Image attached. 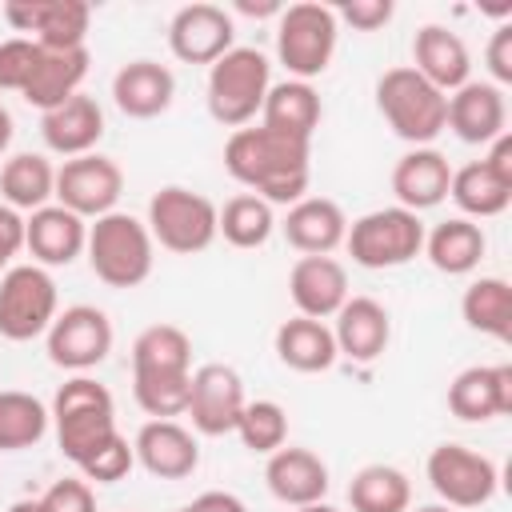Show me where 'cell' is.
Masks as SVG:
<instances>
[{
    "instance_id": "42",
    "label": "cell",
    "mask_w": 512,
    "mask_h": 512,
    "mask_svg": "<svg viewBox=\"0 0 512 512\" xmlns=\"http://www.w3.org/2000/svg\"><path fill=\"white\" fill-rule=\"evenodd\" d=\"M40 44L32 36H8L0 40V92H24L32 68H36Z\"/></svg>"
},
{
    "instance_id": "52",
    "label": "cell",
    "mask_w": 512,
    "mask_h": 512,
    "mask_svg": "<svg viewBox=\"0 0 512 512\" xmlns=\"http://www.w3.org/2000/svg\"><path fill=\"white\" fill-rule=\"evenodd\" d=\"M292 512H336V508L324 504V500H316V504H304V508H292Z\"/></svg>"
},
{
    "instance_id": "12",
    "label": "cell",
    "mask_w": 512,
    "mask_h": 512,
    "mask_svg": "<svg viewBox=\"0 0 512 512\" xmlns=\"http://www.w3.org/2000/svg\"><path fill=\"white\" fill-rule=\"evenodd\" d=\"M124 196V168L112 156L88 152L76 160H64L56 168V204L76 212L80 220H100L108 212H116Z\"/></svg>"
},
{
    "instance_id": "2",
    "label": "cell",
    "mask_w": 512,
    "mask_h": 512,
    "mask_svg": "<svg viewBox=\"0 0 512 512\" xmlns=\"http://www.w3.org/2000/svg\"><path fill=\"white\" fill-rule=\"evenodd\" d=\"M84 256H88V268L100 284L140 288L152 276L156 244H152V232L144 220H136L132 212H108V216L88 224Z\"/></svg>"
},
{
    "instance_id": "34",
    "label": "cell",
    "mask_w": 512,
    "mask_h": 512,
    "mask_svg": "<svg viewBox=\"0 0 512 512\" xmlns=\"http://www.w3.org/2000/svg\"><path fill=\"white\" fill-rule=\"evenodd\" d=\"M448 196L456 200V208L468 216V220H488V216H500L508 204H512V184H504L484 160H472L464 168H452V184H448Z\"/></svg>"
},
{
    "instance_id": "21",
    "label": "cell",
    "mask_w": 512,
    "mask_h": 512,
    "mask_svg": "<svg viewBox=\"0 0 512 512\" xmlns=\"http://www.w3.org/2000/svg\"><path fill=\"white\" fill-rule=\"evenodd\" d=\"M412 68L444 96L472 80V52L460 32L444 24H420L412 36Z\"/></svg>"
},
{
    "instance_id": "41",
    "label": "cell",
    "mask_w": 512,
    "mask_h": 512,
    "mask_svg": "<svg viewBox=\"0 0 512 512\" xmlns=\"http://www.w3.org/2000/svg\"><path fill=\"white\" fill-rule=\"evenodd\" d=\"M132 468H136V452H132V444L116 432V436H108L76 472H80L88 484H116V480H124Z\"/></svg>"
},
{
    "instance_id": "1",
    "label": "cell",
    "mask_w": 512,
    "mask_h": 512,
    "mask_svg": "<svg viewBox=\"0 0 512 512\" xmlns=\"http://www.w3.org/2000/svg\"><path fill=\"white\" fill-rule=\"evenodd\" d=\"M224 172L272 208L304 200L312 180V144L280 136L264 124H244L224 140Z\"/></svg>"
},
{
    "instance_id": "10",
    "label": "cell",
    "mask_w": 512,
    "mask_h": 512,
    "mask_svg": "<svg viewBox=\"0 0 512 512\" xmlns=\"http://www.w3.org/2000/svg\"><path fill=\"white\" fill-rule=\"evenodd\" d=\"M60 312L56 280L40 264H12L0 276V336L12 344L36 340Z\"/></svg>"
},
{
    "instance_id": "17",
    "label": "cell",
    "mask_w": 512,
    "mask_h": 512,
    "mask_svg": "<svg viewBox=\"0 0 512 512\" xmlns=\"http://www.w3.org/2000/svg\"><path fill=\"white\" fill-rule=\"evenodd\" d=\"M136 464L156 476V480H184L200 468V444L196 432L184 428L180 420H148L140 424L136 440H132Z\"/></svg>"
},
{
    "instance_id": "37",
    "label": "cell",
    "mask_w": 512,
    "mask_h": 512,
    "mask_svg": "<svg viewBox=\"0 0 512 512\" xmlns=\"http://www.w3.org/2000/svg\"><path fill=\"white\" fill-rule=\"evenodd\" d=\"M352 512H408L412 484L396 464H364L348 484Z\"/></svg>"
},
{
    "instance_id": "9",
    "label": "cell",
    "mask_w": 512,
    "mask_h": 512,
    "mask_svg": "<svg viewBox=\"0 0 512 512\" xmlns=\"http://www.w3.org/2000/svg\"><path fill=\"white\" fill-rule=\"evenodd\" d=\"M424 476H428L432 492L440 496V504H448L456 512L460 508H484L500 488L496 460L468 448V444H456V440H444L428 452Z\"/></svg>"
},
{
    "instance_id": "53",
    "label": "cell",
    "mask_w": 512,
    "mask_h": 512,
    "mask_svg": "<svg viewBox=\"0 0 512 512\" xmlns=\"http://www.w3.org/2000/svg\"><path fill=\"white\" fill-rule=\"evenodd\" d=\"M416 512H456V508H448V504H424V508H416Z\"/></svg>"
},
{
    "instance_id": "24",
    "label": "cell",
    "mask_w": 512,
    "mask_h": 512,
    "mask_svg": "<svg viewBox=\"0 0 512 512\" xmlns=\"http://www.w3.org/2000/svg\"><path fill=\"white\" fill-rule=\"evenodd\" d=\"M452 164L440 148H408L392 168V196L408 212H428L448 200Z\"/></svg>"
},
{
    "instance_id": "7",
    "label": "cell",
    "mask_w": 512,
    "mask_h": 512,
    "mask_svg": "<svg viewBox=\"0 0 512 512\" xmlns=\"http://www.w3.org/2000/svg\"><path fill=\"white\" fill-rule=\"evenodd\" d=\"M344 248L352 256V264H360L368 272L400 268L424 252V220L400 204L372 208L348 224Z\"/></svg>"
},
{
    "instance_id": "11",
    "label": "cell",
    "mask_w": 512,
    "mask_h": 512,
    "mask_svg": "<svg viewBox=\"0 0 512 512\" xmlns=\"http://www.w3.org/2000/svg\"><path fill=\"white\" fill-rule=\"evenodd\" d=\"M44 348L56 368H64L72 376H88L112 352V320L96 304H72L64 312H56L52 328L44 332Z\"/></svg>"
},
{
    "instance_id": "44",
    "label": "cell",
    "mask_w": 512,
    "mask_h": 512,
    "mask_svg": "<svg viewBox=\"0 0 512 512\" xmlns=\"http://www.w3.org/2000/svg\"><path fill=\"white\" fill-rule=\"evenodd\" d=\"M332 12H336V20L352 24L356 32H376V28H384L392 20L396 8H392V0H344Z\"/></svg>"
},
{
    "instance_id": "19",
    "label": "cell",
    "mask_w": 512,
    "mask_h": 512,
    "mask_svg": "<svg viewBox=\"0 0 512 512\" xmlns=\"http://www.w3.org/2000/svg\"><path fill=\"white\" fill-rule=\"evenodd\" d=\"M84 240H88V220L60 208L56 200L24 216V248L40 268H68L76 256H84Z\"/></svg>"
},
{
    "instance_id": "36",
    "label": "cell",
    "mask_w": 512,
    "mask_h": 512,
    "mask_svg": "<svg viewBox=\"0 0 512 512\" xmlns=\"http://www.w3.org/2000/svg\"><path fill=\"white\" fill-rule=\"evenodd\" d=\"M192 372V336L180 324H148L132 340V376Z\"/></svg>"
},
{
    "instance_id": "29",
    "label": "cell",
    "mask_w": 512,
    "mask_h": 512,
    "mask_svg": "<svg viewBox=\"0 0 512 512\" xmlns=\"http://www.w3.org/2000/svg\"><path fill=\"white\" fill-rule=\"evenodd\" d=\"M272 348H276V360H280L284 368L304 372V376L328 372V368L340 360L332 328H328L324 320H312V316H292V320H284V324L276 328V336H272Z\"/></svg>"
},
{
    "instance_id": "30",
    "label": "cell",
    "mask_w": 512,
    "mask_h": 512,
    "mask_svg": "<svg viewBox=\"0 0 512 512\" xmlns=\"http://www.w3.org/2000/svg\"><path fill=\"white\" fill-rule=\"evenodd\" d=\"M320 116H324V104H320V92L308 80L272 84L268 96H264V108H260V124L264 128H272L280 136L308 140V144H312V132L320 128Z\"/></svg>"
},
{
    "instance_id": "27",
    "label": "cell",
    "mask_w": 512,
    "mask_h": 512,
    "mask_svg": "<svg viewBox=\"0 0 512 512\" xmlns=\"http://www.w3.org/2000/svg\"><path fill=\"white\" fill-rule=\"evenodd\" d=\"M40 136L48 144V152L64 156V160H76V156H88L96 152L100 136H104V108L76 92L72 100L56 104L52 112H40Z\"/></svg>"
},
{
    "instance_id": "14",
    "label": "cell",
    "mask_w": 512,
    "mask_h": 512,
    "mask_svg": "<svg viewBox=\"0 0 512 512\" xmlns=\"http://www.w3.org/2000/svg\"><path fill=\"white\" fill-rule=\"evenodd\" d=\"M4 20L16 32H32L40 48L68 52V48H88V28H92V4L84 0H8Z\"/></svg>"
},
{
    "instance_id": "23",
    "label": "cell",
    "mask_w": 512,
    "mask_h": 512,
    "mask_svg": "<svg viewBox=\"0 0 512 512\" xmlns=\"http://www.w3.org/2000/svg\"><path fill=\"white\" fill-rule=\"evenodd\" d=\"M112 100L128 120H156L176 100V76L160 60H128L112 76Z\"/></svg>"
},
{
    "instance_id": "32",
    "label": "cell",
    "mask_w": 512,
    "mask_h": 512,
    "mask_svg": "<svg viewBox=\"0 0 512 512\" xmlns=\"http://www.w3.org/2000/svg\"><path fill=\"white\" fill-rule=\"evenodd\" d=\"M56 196V168L48 156L40 152H16L4 160L0 168V204L24 212H36L44 204H52Z\"/></svg>"
},
{
    "instance_id": "48",
    "label": "cell",
    "mask_w": 512,
    "mask_h": 512,
    "mask_svg": "<svg viewBox=\"0 0 512 512\" xmlns=\"http://www.w3.org/2000/svg\"><path fill=\"white\" fill-rule=\"evenodd\" d=\"M192 504H196V512H248V504L236 492H220V488L200 492Z\"/></svg>"
},
{
    "instance_id": "31",
    "label": "cell",
    "mask_w": 512,
    "mask_h": 512,
    "mask_svg": "<svg viewBox=\"0 0 512 512\" xmlns=\"http://www.w3.org/2000/svg\"><path fill=\"white\" fill-rule=\"evenodd\" d=\"M484 252H488V236L468 216H452V220L436 224L432 232H424V256L444 276H468V272H476L480 260H484Z\"/></svg>"
},
{
    "instance_id": "43",
    "label": "cell",
    "mask_w": 512,
    "mask_h": 512,
    "mask_svg": "<svg viewBox=\"0 0 512 512\" xmlns=\"http://www.w3.org/2000/svg\"><path fill=\"white\" fill-rule=\"evenodd\" d=\"M44 512H96V492L84 476H64L40 496Z\"/></svg>"
},
{
    "instance_id": "54",
    "label": "cell",
    "mask_w": 512,
    "mask_h": 512,
    "mask_svg": "<svg viewBox=\"0 0 512 512\" xmlns=\"http://www.w3.org/2000/svg\"><path fill=\"white\" fill-rule=\"evenodd\" d=\"M176 512H196V504H184V508H176Z\"/></svg>"
},
{
    "instance_id": "25",
    "label": "cell",
    "mask_w": 512,
    "mask_h": 512,
    "mask_svg": "<svg viewBox=\"0 0 512 512\" xmlns=\"http://www.w3.org/2000/svg\"><path fill=\"white\" fill-rule=\"evenodd\" d=\"M280 232L300 256H332L348 236V216L328 196H304L284 212Z\"/></svg>"
},
{
    "instance_id": "6",
    "label": "cell",
    "mask_w": 512,
    "mask_h": 512,
    "mask_svg": "<svg viewBox=\"0 0 512 512\" xmlns=\"http://www.w3.org/2000/svg\"><path fill=\"white\" fill-rule=\"evenodd\" d=\"M340 40V20L328 4L304 0L288 4L276 16V60L288 68V80H316L328 72Z\"/></svg>"
},
{
    "instance_id": "20",
    "label": "cell",
    "mask_w": 512,
    "mask_h": 512,
    "mask_svg": "<svg viewBox=\"0 0 512 512\" xmlns=\"http://www.w3.org/2000/svg\"><path fill=\"white\" fill-rule=\"evenodd\" d=\"M288 296L296 316L332 320L348 300V268L336 256H300L288 272Z\"/></svg>"
},
{
    "instance_id": "45",
    "label": "cell",
    "mask_w": 512,
    "mask_h": 512,
    "mask_svg": "<svg viewBox=\"0 0 512 512\" xmlns=\"http://www.w3.org/2000/svg\"><path fill=\"white\" fill-rule=\"evenodd\" d=\"M484 64H488V76L496 88H508L512 84V24H500L488 40V52H484Z\"/></svg>"
},
{
    "instance_id": "51",
    "label": "cell",
    "mask_w": 512,
    "mask_h": 512,
    "mask_svg": "<svg viewBox=\"0 0 512 512\" xmlns=\"http://www.w3.org/2000/svg\"><path fill=\"white\" fill-rule=\"evenodd\" d=\"M8 512H44V504L40 500H12Z\"/></svg>"
},
{
    "instance_id": "13",
    "label": "cell",
    "mask_w": 512,
    "mask_h": 512,
    "mask_svg": "<svg viewBox=\"0 0 512 512\" xmlns=\"http://www.w3.org/2000/svg\"><path fill=\"white\" fill-rule=\"evenodd\" d=\"M244 404H248L244 380L232 364H200L192 372L184 416L192 420L196 436H228V432H236Z\"/></svg>"
},
{
    "instance_id": "40",
    "label": "cell",
    "mask_w": 512,
    "mask_h": 512,
    "mask_svg": "<svg viewBox=\"0 0 512 512\" xmlns=\"http://www.w3.org/2000/svg\"><path fill=\"white\" fill-rule=\"evenodd\" d=\"M192 372H148L132 376V396L152 420H176L188 408Z\"/></svg>"
},
{
    "instance_id": "8",
    "label": "cell",
    "mask_w": 512,
    "mask_h": 512,
    "mask_svg": "<svg viewBox=\"0 0 512 512\" xmlns=\"http://www.w3.org/2000/svg\"><path fill=\"white\" fill-rule=\"evenodd\" d=\"M148 232L152 244L176 252V256H196L216 240V204L184 184H164L148 200Z\"/></svg>"
},
{
    "instance_id": "33",
    "label": "cell",
    "mask_w": 512,
    "mask_h": 512,
    "mask_svg": "<svg viewBox=\"0 0 512 512\" xmlns=\"http://www.w3.org/2000/svg\"><path fill=\"white\" fill-rule=\"evenodd\" d=\"M460 316L472 332L492 336L500 344L512 340V288L504 276H480L460 296Z\"/></svg>"
},
{
    "instance_id": "15",
    "label": "cell",
    "mask_w": 512,
    "mask_h": 512,
    "mask_svg": "<svg viewBox=\"0 0 512 512\" xmlns=\"http://www.w3.org/2000/svg\"><path fill=\"white\" fill-rule=\"evenodd\" d=\"M168 48L180 64H216L228 48H236V20L228 8L196 0L176 8L168 20Z\"/></svg>"
},
{
    "instance_id": "49",
    "label": "cell",
    "mask_w": 512,
    "mask_h": 512,
    "mask_svg": "<svg viewBox=\"0 0 512 512\" xmlns=\"http://www.w3.org/2000/svg\"><path fill=\"white\" fill-rule=\"evenodd\" d=\"M236 12H240V16H252V20H264V16H280L284 4H280V0H260V4H252V0H236Z\"/></svg>"
},
{
    "instance_id": "16",
    "label": "cell",
    "mask_w": 512,
    "mask_h": 512,
    "mask_svg": "<svg viewBox=\"0 0 512 512\" xmlns=\"http://www.w3.org/2000/svg\"><path fill=\"white\" fill-rule=\"evenodd\" d=\"M444 128H452L456 140L464 144H492L496 136L508 132V100L504 88H496L492 80H468L456 92H448V120Z\"/></svg>"
},
{
    "instance_id": "5",
    "label": "cell",
    "mask_w": 512,
    "mask_h": 512,
    "mask_svg": "<svg viewBox=\"0 0 512 512\" xmlns=\"http://www.w3.org/2000/svg\"><path fill=\"white\" fill-rule=\"evenodd\" d=\"M376 108L388 128L412 148H432L448 120V96L432 88L412 64H396L376 80Z\"/></svg>"
},
{
    "instance_id": "35",
    "label": "cell",
    "mask_w": 512,
    "mask_h": 512,
    "mask_svg": "<svg viewBox=\"0 0 512 512\" xmlns=\"http://www.w3.org/2000/svg\"><path fill=\"white\" fill-rule=\"evenodd\" d=\"M276 232V212L268 200L252 196V192H236L232 200H224V208H216V236H224L232 248H264L268 236Z\"/></svg>"
},
{
    "instance_id": "18",
    "label": "cell",
    "mask_w": 512,
    "mask_h": 512,
    "mask_svg": "<svg viewBox=\"0 0 512 512\" xmlns=\"http://www.w3.org/2000/svg\"><path fill=\"white\" fill-rule=\"evenodd\" d=\"M448 412L468 424H484L512 412V364H472L448 384Z\"/></svg>"
},
{
    "instance_id": "4",
    "label": "cell",
    "mask_w": 512,
    "mask_h": 512,
    "mask_svg": "<svg viewBox=\"0 0 512 512\" xmlns=\"http://www.w3.org/2000/svg\"><path fill=\"white\" fill-rule=\"evenodd\" d=\"M272 88V64L260 48H228L212 68H208V84H204V100H208V116L224 128H244L260 116L264 96Z\"/></svg>"
},
{
    "instance_id": "39",
    "label": "cell",
    "mask_w": 512,
    "mask_h": 512,
    "mask_svg": "<svg viewBox=\"0 0 512 512\" xmlns=\"http://www.w3.org/2000/svg\"><path fill=\"white\" fill-rule=\"evenodd\" d=\"M236 436L248 452L256 456H272L276 448L288 444V412L276 400H248L240 420H236Z\"/></svg>"
},
{
    "instance_id": "26",
    "label": "cell",
    "mask_w": 512,
    "mask_h": 512,
    "mask_svg": "<svg viewBox=\"0 0 512 512\" xmlns=\"http://www.w3.org/2000/svg\"><path fill=\"white\" fill-rule=\"evenodd\" d=\"M332 336H336V352L348 356L352 364H372L384 356L388 340H392V320L388 308L372 296H348L344 308L332 316Z\"/></svg>"
},
{
    "instance_id": "47",
    "label": "cell",
    "mask_w": 512,
    "mask_h": 512,
    "mask_svg": "<svg viewBox=\"0 0 512 512\" xmlns=\"http://www.w3.org/2000/svg\"><path fill=\"white\" fill-rule=\"evenodd\" d=\"M484 164H488L504 184H512V132H504V136H496V140L488 144Z\"/></svg>"
},
{
    "instance_id": "28",
    "label": "cell",
    "mask_w": 512,
    "mask_h": 512,
    "mask_svg": "<svg viewBox=\"0 0 512 512\" xmlns=\"http://www.w3.org/2000/svg\"><path fill=\"white\" fill-rule=\"evenodd\" d=\"M88 64H92V52L88 48H68V52H52V48H40L36 56V68L24 84V100L40 112H52L56 104L72 100L88 76Z\"/></svg>"
},
{
    "instance_id": "3",
    "label": "cell",
    "mask_w": 512,
    "mask_h": 512,
    "mask_svg": "<svg viewBox=\"0 0 512 512\" xmlns=\"http://www.w3.org/2000/svg\"><path fill=\"white\" fill-rule=\"evenodd\" d=\"M48 416H52V428H56L60 456L72 460L76 468L108 436H116V404H112V392L100 380H92V376H68L56 388Z\"/></svg>"
},
{
    "instance_id": "46",
    "label": "cell",
    "mask_w": 512,
    "mask_h": 512,
    "mask_svg": "<svg viewBox=\"0 0 512 512\" xmlns=\"http://www.w3.org/2000/svg\"><path fill=\"white\" fill-rule=\"evenodd\" d=\"M24 252V216L8 204H0V276L12 268V260Z\"/></svg>"
},
{
    "instance_id": "38",
    "label": "cell",
    "mask_w": 512,
    "mask_h": 512,
    "mask_svg": "<svg viewBox=\"0 0 512 512\" xmlns=\"http://www.w3.org/2000/svg\"><path fill=\"white\" fill-rule=\"evenodd\" d=\"M48 408L32 392L0 388V452H24L36 448L48 436Z\"/></svg>"
},
{
    "instance_id": "50",
    "label": "cell",
    "mask_w": 512,
    "mask_h": 512,
    "mask_svg": "<svg viewBox=\"0 0 512 512\" xmlns=\"http://www.w3.org/2000/svg\"><path fill=\"white\" fill-rule=\"evenodd\" d=\"M12 132H16V128H12V112L0 104V156L8 152V144H12Z\"/></svg>"
},
{
    "instance_id": "22",
    "label": "cell",
    "mask_w": 512,
    "mask_h": 512,
    "mask_svg": "<svg viewBox=\"0 0 512 512\" xmlns=\"http://www.w3.org/2000/svg\"><path fill=\"white\" fill-rule=\"evenodd\" d=\"M264 484L268 492L288 504V508H304V504H316L328 496L332 480H328V464L312 452V448H276L264 464Z\"/></svg>"
}]
</instances>
